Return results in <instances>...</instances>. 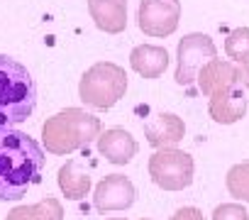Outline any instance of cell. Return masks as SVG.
<instances>
[{"mask_svg": "<svg viewBox=\"0 0 249 220\" xmlns=\"http://www.w3.org/2000/svg\"><path fill=\"white\" fill-rule=\"evenodd\" d=\"M130 66L142 78H159L169 66V52L157 44H140L130 54Z\"/></svg>", "mask_w": 249, "mask_h": 220, "instance_id": "9a60e30c", "label": "cell"}, {"mask_svg": "<svg viewBox=\"0 0 249 220\" xmlns=\"http://www.w3.org/2000/svg\"><path fill=\"white\" fill-rule=\"evenodd\" d=\"M181 20L178 0H142L137 8V25L147 37H169Z\"/></svg>", "mask_w": 249, "mask_h": 220, "instance_id": "52a82bcc", "label": "cell"}, {"mask_svg": "<svg viewBox=\"0 0 249 220\" xmlns=\"http://www.w3.org/2000/svg\"><path fill=\"white\" fill-rule=\"evenodd\" d=\"M88 13L98 30L120 35L127 27V0H88Z\"/></svg>", "mask_w": 249, "mask_h": 220, "instance_id": "7c38bea8", "label": "cell"}, {"mask_svg": "<svg viewBox=\"0 0 249 220\" xmlns=\"http://www.w3.org/2000/svg\"><path fill=\"white\" fill-rule=\"evenodd\" d=\"M225 54L232 64H249V27H237L225 39Z\"/></svg>", "mask_w": 249, "mask_h": 220, "instance_id": "e0dca14e", "label": "cell"}, {"mask_svg": "<svg viewBox=\"0 0 249 220\" xmlns=\"http://www.w3.org/2000/svg\"><path fill=\"white\" fill-rule=\"evenodd\" d=\"M193 157L176 147L157 149L149 157V176L164 191H183L193 183Z\"/></svg>", "mask_w": 249, "mask_h": 220, "instance_id": "5b68a950", "label": "cell"}, {"mask_svg": "<svg viewBox=\"0 0 249 220\" xmlns=\"http://www.w3.org/2000/svg\"><path fill=\"white\" fill-rule=\"evenodd\" d=\"M93 166H95V164L86 166V159H69V162L59 169V176H56L61 193H64L66 198H71V201L86 198L88 191H90V169H93Z\"/></svg>", "mask_w": 249, "mask_h": 220, "instance_id": "4fadbf2b", "label": "cell"}, {"mask_svg": "<svg viewBox=\"0 0 249 220\" xmlns=\"http://www.w3.org/2000/svg\"><path fill=\"white\" fill-rule=\"evenodd\" d=\"M37 108V86L27 66L0 54V128L25 123Z\"/></svg>", "mask_w": 249, "mask_h": 220, "instance_id": "7a4b0ae2", "label": "cell"}, {"mask_svg": "<svg viewBox=\"0 0 249 220\" xmlns=\"http://www.w3.org/2000/svg\"><path fill=\"white\" fill-rule=\"evenodd\" d=\"M169 220H205V215H203L196 205H183V208H178Z\"/></svg>", "mask_w": 249, "mask_h": 220, "instance_id": "ffe728a7", "label": "cell"}, {"mask_svg": "<svg viewBox=\"0 0 249 220\" xmlns=\"http://www.w3.org/2000/svg\"><path fill=\"white\" fill-rule=\"evenodd\" d=\"M247 103H249V93L242 86V81L237 78L234 83L215 91L208 100V113L215 123L220 125H232L237 120H242L247 115Z\"/></svg>", "mask_w": 249, "mask_h": 220, "instance_id": "ba28073f", "label": "cell"}, {"mask_svg": "<svg viewBox=\"0 0 249 220\" xmlns=\"http://www.w3.org/2000/svg\"><path fill=\"white\" fill-rule=\"evenodd\" d=\"M124 91H127V73L112 61L93 64L78 83V98L95 110H110L124 98Z\"/></svg>", "mask_w": 249, "mask_h": 220, "instance_id": "277c9868", "label": "cell"}, {"mask_svg": "<svg viewBox=\"0 0 249 220\" xmlns=\"http://www.w3.org/2000/svg\"><path fill=\"white\" fill-rule=\"evenodd\" d=\"M213 220H249V213L239 203H222L213 210Z\"/></svg>", "mask_w": 249, "mask_h": 220, "instance_id": "d6986e66", "label": "cell"}, {"mask_svg": "<svg viewBox=\"0 0 249 220\" xmlns=\"http://www.w3.org/2000/svg\"><path fill=\"white\" fill-rule=\"evenodd\" d=\"M239 81H242V86H244L247 93H249V64H242V66H239Z\"/></svg>", "mask_w": 249, "mask_h": 220, "instance_id": "44dd1931", "label": "cell"}, {"mask_svg": "<svg viewBox=\"0 0 249 220\" xmlns=\"http://www.w3.org/2000/svg\"><path fill=\"white\" fill-rule=\"evenodd\" d=\"M44 149L27 132L0 128V201H20L42 181Z\"/></svg>", "mask_w": 249, "mask_h": 220, "instance_id": "6da1fadb", "label": "cell"}, {"mask_svg": "<svg viewBox=\"0 0 249 220\" xmlns=\"http://www.w3.org/2000/svg\"><path fill=\"white\" fill-rule=\"evenodd\" d=\"M98 152L110 162V164H127L137 154V142L135 137L122 130V128H110L98 135Z\"/></svg>", "mask_w": 249, "mask_h": 220, "instance_id": "8fae6325", "label": "cell"}, {"mask_svg": "<svg viewBox=\"0 0 249 220\" xmlns=\"http://www.w3.org/2000/svg\"><path fill=\"white\" fill-rule=\"evenodd\" d=\"M215 56H217V47L208 35H203V32L186 35L178 42V49H176V59H178L176 83L178 86H191L196 81L198 71L203 69V64H208Z\"/></svg>", "mask_w": 249, "mask_h": 220, "instance_id": "8992f818", "label": "cell"}, {"mask_svg": "<svg viewBox=\"0 0 249 220\" xmlns=\"http://www.w3.org/2000/svg\"><path fill=\"white\" fill-rule=\"evenodd\" d=\"M5 220H64V205L59 198L49 196L35 205H18L8 213Z\"/></svg>", "mask_w": 249, "mask_h": 220, "instance_id": "2e32d148", "label": "cell"}, {"mask_svg": "<svg viewBox=\"0 0 249 220\" xmlns=\"http://www.w3.org/2000/svg\"><path fill=\"white\" fill-rule=\"evenodd\" d=\"M227 191L232 198L242 201V203H249V162H242V164H234L230 171H227Z\"/></svg>", "mask_w": 249, "mask_h": 220, "instance_id": "ac0fdd59", "label": "cell"}, {"mask_svg": "<svg viewBox=\"0 0 249 220\" xmlns=\"http://www.w3.org/2000/svg\"><path fill=\"white\" fill-rule=\"evenodd\" d=\"M100 130L103 125L95 115L86 113L83 108H66L47 118L42 125V145L49 154L64 157L88 147L93 140H98Z\"/></svg>", "mask_w": 249, "mask_h": 220, "instance_id": "3957f363", "label": "cell"}, {"mask_svg": "<svg viewBox=\"0 0 249 220\" xmlns=\"http://www.w3.org/2000/svg\"><path fill=\"white\" fill-rule=\"evenodd\" d=\"M239 78V66L232 64V61H222V59H210L208 64H203V69L198 71L196 81H198V88L203 95H213L215 91L234 83Z\"/></svg>", "mask_w": 249, "mask_h": 220, "instance_id": "5bb4252c", "label": "cell"}, {"mask_svg": "<svg viewBox=\"0 0 249 220\" xmlns=\"http://www.w3.org/2000/svg\"><path fill=\"white\" fill-rule=\"evenodd\" d=\"M107 220H124V218H107ZM137 220H152V218H137Z\"/></svg>", "mask_w": 249, "mask_h": 220, "instance_id": "7402d4cb", "label": "cell"}, {"mask_svg": "<svg viewBox=\"0 0 249 220\" xmlns=\"http://www.w3.org/2000/svg\"><path fill=\"white\" fill-rule=\"evenodd\" d=\"M186 135V125L174 113H157L144 123V137L154 149L176 147Z\"/></svg>", "mask_w": 249, "mask_h": 220, "instance_id": "30bf717a", "label": "cell"}, {"mask_svg": "<svg viewBox=\"0 0 249 220\" xmlns=\"http://www.w3.org/2000/svg\"><path fill=\"white\" fill-rule=\"evenodd\" d=\"M137 198L135 183L122 174H107L93 191V205L100 213L112 210H127Z\"/></svg>", "mask_w": 249, "mask_h": 220, "instance_id": "9c48e42d", "label": "cell"}]
</instances>
